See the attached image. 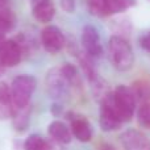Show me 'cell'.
I'll list each match as a JSON object with an SVG mask.
<instances>
[{"instance_id": "1", "label": "cell", "mask_w": 150, "mask_h": 150, "mask_svg": "<svg viewBox=\"0 0 150 150\" xmlns=\"http://www.w3.org/2000/svg\"><path fill=\"white\" fill-rule=\"evenodd\" d=\"M108 52L111 62L119 71H128L134 65V54L125 38L121 36L111 37L108 42Z\"/></svg>"}, {"instance_id": "2", "label": "cell", "mask_w": 150, "mask_h": 150, "mask_svg": "<svg viewBox=\"0 0 150 150\" xmlns=\"http://www.w3.org/2000/svg\"><path fill=\"white\" fill-rule=\"evenodd\" d=\"M111 101L122 122L132 120L136 109V98L130 88L122 84L117 86L115 92L111 96Z\"/></svg>"}, {"instance_id": "3", "label": "cell", "mask_w": 150, "mask_h": 150, "mask_svg": "<svg viewBox=\"0 0 150 150\" xmlns=\"http://www.w3.org/2000/svg\"><path fill=\"white\" fill-rule=\"evenodd\" d=\"M37 82L32 75H18L11 84V93L15 108H23L29 105V100L36 90Z\"/></svg>"}, {"instance_id": "4", "label": "cell", "mask_w": 150, "mask_h": 150, "mask_svg": "<svg viewBox=\"0 0 150 150\" xmlns=\"http://www.w3.org/2000/svg\"><path fill=\"white\" fill-rule=\"evenodd\" d=\"M132 5H134V0H88L90 12L100 17L120 13Z\"/></svg>"}, {"instance_id": "5", "label": "cell", "mask_w": 150, "mask_h": 150, "mask_svg": "<svg viewBox=\"0 0 150 150\" xmlns=\"http://www.w3.org/2000/svg\"><path fill=\"white\" fill-rule=\"evenodd\" d=\"M112 93H109L105 99L101 100V108H100V127L104 132H113L121 127L122 121L120 116L117 115L116 109L113 108L111 101Z\"/></svg>"}, {"instance_id": "6", "label": "cell", "mask_w": 150, "mask_h": 150, "mask_svg": "<svg viewBox=\"0 0 150 150\" xmlns=\"http://www.w3.org/2000/svg\"><path fill=\"white\" fill-rule=\"evenodd\" d=\"M41 42L44 49L50 54L61 52L65 46V37L57 26H46L41 33Z\"/></svg>"}, {"instance_id": "7", "label": "cell", "mask_w": 150, "mask_h": 150, "mask_svg": "<svg viewBox=\"0 0 150 150\" xmlns=\"http://www.w3.org/2000/svg\"><path fill=\"white\" fill-rule=\"evenodd\" d=\"M23 47L15 40H5L0 47V63L7 67H13L21 61Z\"/></svg>"}, {"instance_id": "8", "label": "cell", "mask_w": 150, "mask_h": 150, "mask_svg": "<svg viewBox=\"0 0 150 150\" xmlns=\"http://www.w3.org/2000/svg\"><path fill=\"white\" fill-rule=\"evenodd\" d=\"M69 80L65 78L62 70L53 69L46 75V90L52 98H62V95L66 93Z\"/></svg>"}, {"instance_id": "9", "label": "cell", "mask_w": 150, "mask_h": 150, "mask_svg": "<svg viewBox=\"0 0 150 150\" xmlns=\"http://www.w3.org/2000/svg\"><path fill=\"white\" fill-rule=\"evenodd\" d=\"M121 144L125 150H150V141L144 133L129 129L121 134Z\"/></svg>"}, {"instance_id": "10", "label": "cell", "mask_w": 150, "mask_h": 150, "mask_svg": "<svg viewBox=\"0 0 150 150\" xmlns=\"http://www.w3.org/2000/svg\"><path fill=\"white\" fill-rule=\"evenodd\" d=\"M82 44L84 50L92 57H99L103 52L100 44V36L96 28L92 25H86L82 32Z\"/></svg>"}, {"instance_id": "11", "label": "cell", "mask_w": 150, "mask_h": 150, "mask_svg": "<svg viewBox=\"0 0 150 150\" xmlns=\"http://www.w3.org/2000/svg\"><path fill=\"white\" fill-rule=\"evenodd\" d=\"M15 105L12 101L11 87L5 82H0V120H7L13 116Z\"/></svg>"}, {"instance_id": "12", "label": "cell", "mask_w": 150, "mask_h": 150, "mask_svg": "<svg viewBox=\"0 0 150 150\" xmlns=\"http://www.w3.org/2000/svg\"><path fill=\"white\" fill-rule=\"evenodd\" d=\"M71 130L75 138L79 140L80 142H88L92 137V129H91L90 122L82 116L74 117L71 120Z\"/></svg>"}, {"instance_id": "13", "label": "cell", "mask_w": 150, "mask_h": 150, "mask_svg": "<svg viewBox=\"0 0 150 150\" xmlns=\"http://www.w3.org/2000/svg\"><path fill=\"white\" fill-rule=\"evenodd\" d=\"M55 15V8L50 0H44L33 5V16L40 23H50Z\"/></svg>"}, {"instance_id": "14", "label": "cell", "mask_w": 150, "mask_h": 150, "mask_svg": "<svg viewBox=\"0 0 150 150\" xmlns=\"http://www.w3.org/2000/svg\"><path fill=\"white\" fill-rule=\"evenodd\" d=\"M49 136L52 137V140L54 142L58 144H69L71 141V132L66 124H63L62 121H53L49 125Z\"/></svg>"}, {"instance_id": "15", "label": "cell", "mask_w": 150, "mask_h": 150, "mask_svg": "<svg viewBox=\"0 0 150 150\" xmlns=\"http://www.w3.org/2000/svg\"><path fill=\"white\" fill-rule=\"evenodd\" d=\"M29 115H30V105L23 108H15L13 112V127L16 130H25L29 124Z\"/></svg>"}, {"instance_id": "16", "label": "cell", "mask_w": 150, "mask_h": 150, "mask_svg": "<svg viewBox=\"0 0 150 150\" xmlns=\"http://www.w3.org/2000/svg\"><path fill=\"white\" fill-rule=\"evenodd\" d=\"M132 92L134 95L136 100H140L142 103H149L150 100V84L144 80H138V82H134L132 86Z\"/></svg>"}, {"instance_id": "17", "label": "cell", "mask_w": 150, "mask_h": 150, "mask_svg": "<svg viewBox=\"0 0 150 150\" xmlns=\"http://www.w3.org/2000/svg\"><path fill=\"white\" fill-rule=\"evenodd\" d=\"M16 17L13 15V12L11 9H8L7 7L0 8V30L7 33L8 30L15 26Z\"/></svg>"}, {"instance_id": "18", "label": "cell", "mask_w": 150, "mask_h": 150, "mask_svg": "<svg viewBox=\"0 0 150 150\" xmlns=\"http://www.w3.org/2000/svg\"><path fill=\"white\" fill-rule=\"evenodd\" d=\"M47 141L40 134H32L26 138L24 148L25 150H47Z\"/></svg>"}, {"instance_id": "19", "label": "cell", "mask_w": 150, "mask_h": 150, "mask_svg": "<svg viewBox=\"0 0 150 150\" xmlns=\"http://www.w3.org/2000/svg\"><path fill=\"white\" fill-rule=\"evenodd\" d=\"M138 124L142 128L150 129V101L149 103H142L137 112Z\"/></svg>"}, {"instance_id": "20", "label": "cell", "mask_w": 150, "mask_h": 150, "mask_svg": "<svg viewBox=\"0 0 150 150\" xmlns=\"http://www.w3.org/2000/svg\"><path fill=\"white\" fill-rule=\"evenodd\" d=\"M61 70H62L65 78L69 80V83H73L78 79V71H76V69H75V66L70 65V63H65V65L61 67Z\"/></svg>"}, {"instance_id": "21", "label": "cell", "mask_w": 150, "mask_h": 150, "mask_svg": "<svg viewBox=\"0 0 150 150\" xmlns=\"http://www.w3.org/2000/svg\"><path fill=\"white\" fill-rule=\"evenodd\" d=\"M61 7L65 12L73 13L75 11V0H61Z\"/></svg>"}, {"instance_id": "22", "label": "cell", "mask_w": 150, "mask_h": 150, "mask_svg": "<svg viewBox=\"0 0 150 150\" xmlns=\"http://www.w3.org/2000/svg\"><path fill=\"white\" fill-rule=\"evenodd\" d=\"M140 45H141V47H142L144 50L150 52V32H148L145 36H142L140 38Z\"/></svg>"}, {"instance_id": "23", "label": "cell", "mask_w": 150, "mask_h": 150, "mask_svg": "<svg viewBox=\"0 0 150 150\" xmlns=\"http://www.w3.org/2000/svg\"><path fill=\"white\" fill-rule=\"evenodd\" d=\"M4 37H5V33H4V32L0 30V47H1V45L4 44V41H5Z\"/></svg>"}, {"instance_id": "24", "label": "cell", "mask_w": 150, "mask_h": 150, "mask_svg": "<svg viewBox=\"0 0 150 150\" xmlns=\"http://www.w3.org/2000/svg\"><path fill=\"white\" fill-rule=\"evenodd\" d=\"M8 1H9V0H0V8H3V7H7Z\"/></svg>"}, {"instance_id": "25", "label": "cell", "mask_w": 150, "mask_h": 150, "mask_svg": "<svg viewBox=\"0 0 150 150\" xmlns=\"http://www.w3.org/2000/svg\"><path fill=\"white\" fill-rule=\"evenodd\" d=\"M101 150H115L112 146H109V145H104L103 148H101Z\"/></svg>"}, {"instance_id": "26", "label": "cell", "mask_w": 150, "mask_h": 150, "mask_svg": "<svg viewBox=\"0 0 150 150\" xmlns=\"http://www.w3.org/2000/svg\"><path fill=\"white\" fill-rule=\"evenodd\" d=\"M41 1H44V0H32V4H37V3H41Z\"/></svg>"}, {"instance_id": "27", "label": "cell", "mask_w": 150, "mask_h": 150, "mask_svg": "<svg viewBox=\"0 0 150 150\" xmlns=\"http://www.w3.org/2000/svg\"><path fill=\"white\" fill-rule=\"evenodd\" d=\"M3 67H4V66H3L1 63H0V74H1V71H3Z\"/></svg>"}]
</instances>
